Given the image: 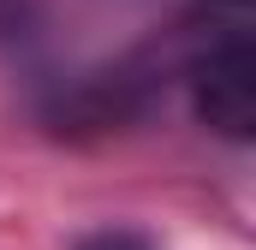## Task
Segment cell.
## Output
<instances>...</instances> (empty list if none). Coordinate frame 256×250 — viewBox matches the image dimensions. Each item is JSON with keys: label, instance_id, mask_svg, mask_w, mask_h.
I'll return each instance as SVG.
<instances>
[{"label": "cell", "instance_id": "obj_2", "mask_svg": "<svg viewBox=\"0 0 256 250\" xmlns=\"http://www.w3.org/2000/svg\"><path fill=\"white\" fill-rule=\"evenodd\" d=\"M72 250H155V238L143 226H96V232H84Z\"/></svg>", "mask_w": 256, "mask_h": 250}, {"label": "cell", "instance_id": "obj_1", "mask_svg": "<svg viewBox=\"0 0 256 250\" xmlns=\"http://www.w3.org/2000/svg\"><path fill=\"white\" fill-rule=\"evenodd\" d=\"M155 102V72L149 66H114V72H96L84 84H72L54 96L48 108V125L66 131V137H108V131H126L149 114Z\"/></svg>", "mask_w": 256, "mask_h": 250}]
</instances>
